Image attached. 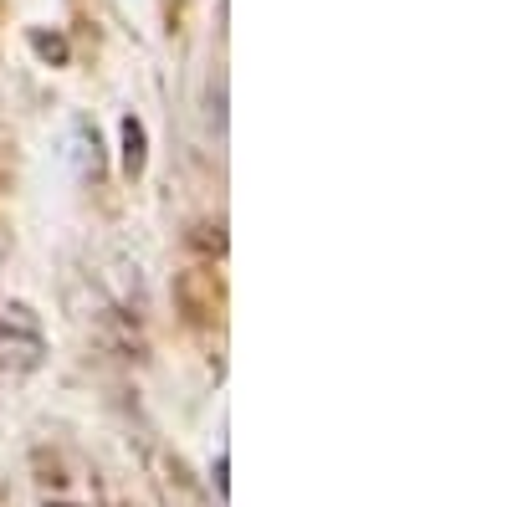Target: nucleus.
<instances>
[{
    "label": "nucleus",
    "mask_w": 512,
    "mask_h": 507,
    "mask_svg": "<svg viewBox=\"0 0 512 507\" xmlns=\"http://www.w3.org/2000/svg\"><path fill=\"white\" fill-rule=\"evenodd\" d=\"M47 364V328L31 303H6L0 308V369L31 374Z\"/></svg>",
    "instance_id": "1"
},
{
    "label": "nucleus",
    "mask_w": 512,
    "mask_h": 507,
    "mask_svg": "<svg viewBox=\"0 0 512 507\" xmlns=\"http://www.w3.org/2000/svg\"><path fill=\"white\" fill-rule=\"evenodd\" d=\"M72 164H77V180H103V144L88 123H72Z\"/></svg>",
    "instance_id": "2"
},
{
    "label": "nucleus",
    "mask_w": 512,
    "mask_h": 507,
    "mask_svg": "<svg viewBox=\"0 0 512 507\" xmlns=\"http://www.w3.org/2000/svg\"><path fill=\"white\" fill-rule=\"evenodd\" d=\"M118 134H123V175H134V180H139V175H144V159H149V149H144V144H149L144 123L128 113V118L118 123Z\"/></svg>",
    "instance_id": "3"
},
{
    "label": "nucleus",
    "mask_w": 512,
    "mask_h": 507,
    "mask_svg": "<svg viewBox=\"0 0 512 507\" xmlns=\"http://www.w3.org/2000/svg\"><path fill=\"white\" fill-rule=\"evenodd\" d=\"M31 47H36L41 57H52V62H67V41H62V36H47V31H36V36H31Z\"/></svg>",
    "instance_id": "4"
},
{
    "label": "nucleus",
    "mask_w": 512,
    "mask_h": 507,
    "mask_svg": "<svg viewBox=\"0 0 512 507\" xmlns=\"http://www.w3.org/2000/svg\"><path fill=\"white\" fill-rule=\"evenodd\" d=\"M226 77L216 72V77H210V118H216V129H221V123H226Z\"/></svg>",
    "instance_id": "5"
},
{
    "label": "nucleus",
    "mask_w": 512,
    "mask_h": 507,
    "mask_svg": "<svg viewBox=\"0 0 512 507\" xmlns=\"http://www.w3.org/2000/svg\"><path fill=\"white\" fill-rule=\"evenodd\" d=\"M52 507H67V502H52Z\"/></svg>",
    "instance_id": "6"
}]
</instances>
